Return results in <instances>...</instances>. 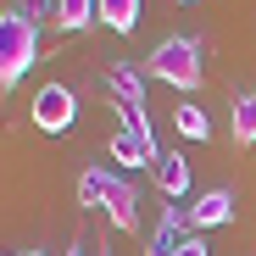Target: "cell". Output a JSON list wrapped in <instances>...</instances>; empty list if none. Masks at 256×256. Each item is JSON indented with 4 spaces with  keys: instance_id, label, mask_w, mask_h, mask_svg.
Returning <instances> with one entry per match:
<instances>
[{
    "instance_id": "13",
    "label": "cell",
    "mask_w": 256,
    "mask_h": 256,
    "mask_svg": "<svg viewBox=\"0 0 256 256\" xmlns=\"http://www.w3.org/2000/svg\"><path fill=\"white\" fill-rule=\"evenodd\" d=\"M106 190H112V167H90L78 178V206H106Z\"/></svg>"
},
{
    "instance_id": "1",
    "label": "cell",
    "mask_w": 256,
    "mask_h": 256,
    "mask_svg": "<svg viewBox=\"0 0 256 256\" xmlns=\"http://www.w3.org/2000/svg\"><path fill=\"white\" fill-rule=\"evenodd\" d=\"M39 62V28L12 6V12H0V95L17 90L22 72Z\"/></svg>"
},
{
    "instance_id": "12",
    "label": "cell",
    "mask_w": 256,
    "mask_h": 256,
    "mask_svg": "<svg viewBox=\"0 0 256 256\" xmlns=\"http://www.w3.org/2000/svg\"><path fill=\"white\" fill-rule=\"evenodd\" d=\"M90 22H95V0H56V28L84 34Z\"/></svg>"
},
{
    "instance_id": "11",
    "label": "cell",
    "mask_w": 256,
    "mask_h": 256,
    "mask_svg": "<svg viewBox=\"0 0 256 256\" xmlns=\"http://www.w3.org/2000/svg\"><path fill=\"white\" fill-rule=\"evenodd\" d=\"M228 117H234V145H240V150H250V145H256V95H250V90H240V95H234V106H228Z\"/></svg>"
},
{
    "instance_id": "10",
    "label": "cell",
    "mask_w": 256,
    "mask_h": 256,
    "mask_svg": "<svg viewBox=\"0 0 256 256\" xmlns=\"http://www.w3.org/2000/svg\"><path fill=\"white\" fill-rule=\"evenodd\" d=\"M95 22L112 34H134L140 22V0H95Z\"/></svg>"
},
{
    "instance_id": "2",
    "label": "cell",
    "mask_w": 256,
    "mask_h": 256,
    "mask_svg": "<svg viewBox=\"0 0 256 256\" xmlns=\"http://www.w3.org/2000/svg\"><path fill=\"white\" fill-rule=\"evenodd\" d=\"M145 72L162 78V84H173V90H195V84L206 78V67H200V39H190V34L162 39V45L145 56Z\"/></svg>"
},
{
    "instance_id": "5",
    "label": "cell",
    "mask_w": 256,
    "mask_h": 256,
    "mask_svg": "<svg viewBox=\"0 0 256 256\" xmlns=\"http://www.w3.org/2000/svg\"><path fill=\"white\" fill-rule=\"evenodd\" d=\"M190 212V228L200 234V228H223L228 218H234V190H206V195H195V206H184Z\"/></svg>"
},
{
    "instance_id": "14",
    "label": "cell",
    "mask_w": 256,
    "mask_h": 256,
    "mask_svg": "<svg viewBox=\"0 0 256 256\" xmlns=\"http://www.w3.org/2000/svg\"><path fill=\"white\" fill-rule=\"evenodd\" d=\"M173 128H178L184 140H212V122H206L200 106H178V112H173Z\"/></svg>"
},
{
    "instance_id": "3",
    "label": "cell",
    "mask_w": 256,
    "mask_h": 256,
    "mask_svg": "<svg viewBox=\"0 0 256 256\" xmlns=\"http://www.w3.org/2000/svg\"><path fill=\"white\" fill-rule=\"evenodd\" d=\"M106 90H112V100L122 106V128L150 140V122H145V67H134V62L106 67Z\"/></svg>"
},
{
    "instance_id": "7",
    "label": "cell",
    "mask_w": 256,
    "mask_h": 256,
    "mask_svg": "<svg viewBox=\"0 0 256 256\" xmlns=\"http://www.w3.org/2000/svg\"><path fill=\"white\" fill-rule=\"evenodd\" d=\"M106 218H112L117 228H134V223H140V190L128 184L122 173H112V190H106Z\"/></svg>"
},
{
    "instance_id": "18",
    "label": "cell",
    "mask_w": 256,
    "mask_h": 256,
    "mask_svg": "<svg viewBox=\"0 0 256 256\" xmlns=\"http://www.w3.org/2000/svg\"><path fill=\"white\" fill-rule=\"evenodd\" d=\"M178 6H190V0H178Z\"/></svg>"
},
{
    "instance_id": "6",
    "label": "cell",
    "mask_w": 256,
    "mask_h": 256,
    "mask_svg": "<svg viewBox=\"0 0 256 256\" xmlns=\"http://www.w3.org/2000/svg\"><path fill=\"white\" fill-rule=\"evenodd\" d=\"M112 162L117 167H156L162 162V150H156V140H145V134H128V128H122V134H112Z\"/></svg>"
},
{
    "instance_id": "15",
    "label": "cell",
    "mask_w": 256,
    "mask_h": 256,
    "mask_svg": "<svg viewBox=\"0 0 256 256\" xmlns=\"http://www.w3.org/2000/svg\"><path fill=\"white\" fill-rule=\"evenodd\" d=\"M17 12H22L28 22H39V17H50V12H56V0H17Z\"/></svg>"
},
{
    "instance_id": "9",
    "label": "cell",
    "mask_w": 256,
    "mask_h": 256,
    "mask_svg": "<svg viewBox=\"0 0 256 256\" xmlns=\"http://www.w3.org/2000/svg\"><path fill=\"white\" fill-rule=\"evenodd\" d=\"M156 190H162L167 200H184V195H190V162H184L178 150H162V162H156Z\"/></svg>"
},
{
    "instance_id": "4",
    "label": "cell",
    "mask_w": 256,
    "mask_h": 256,
    "mask_svg": "<svg viewBox=\"0 0 256 256\" xmlns=\"http://www.w3.org/2000/svg\"><path fill=\"white\" fill-rule=\"evenodd\" d=\"M78 122V95L67 90V84H39L34 95V128H45V134H67V128Z\"/></svg>"
},
{
    "instance_id": "8",
    "label": "cell",
    "mask_w": 256,
    "mask_h": 256,
    "mask_svg": "<svg viewBox=\"0 0 256 256\" xmlns=\"http://www.w3.org/2000/svg\"><path fill=\"white\" fill-rule=\"evenodd\" d=\"M184 228H190V212H184V206H162V223H156V234H150V256H173V250L190 240Z\"/></svg>"
},
{
    "instance_id": "19",
    "label": "cell",
    "mask_w": 256,
    "mask_h": 256,
    "mask_svg": "<svg viewBox=\"0 0 256 256\" xmlns=\"http://www.w3.org/2000/svg\"><path fill=\"white\" fill-rule=\"evenodd\" d=\"M28 256H39V250H28Z\"/></svg>"
},
{
    "instance_id": "17",
    "label": "cell",
    "mask_w": 256,
    "mask_h": 256,
    "mask_svg": "<svg viewBox=\"0 0 256 256\" xmlns=\"http://www.w3.org/2000/svg\"><path fill=\"white\" fill-rule=\"evenodd\" d=\"M67 256H84V250H67Z\"/></svg>"
},
{
    "instance_id": "16",
    "label": "cell",
    "mask_w": 256,
    "mask_h": 256,
    "mask_svg": "<svg viewBox=\"0 0 256 256\" xmlns=\"http://www.w3.org/2000/svg\"><path fill=\"white\" fill-rule=\"evenodd\" d=\"M173 256H212V250H206V240H200V234H190V240H184Z\"/></svg>"
}]
</instances>
